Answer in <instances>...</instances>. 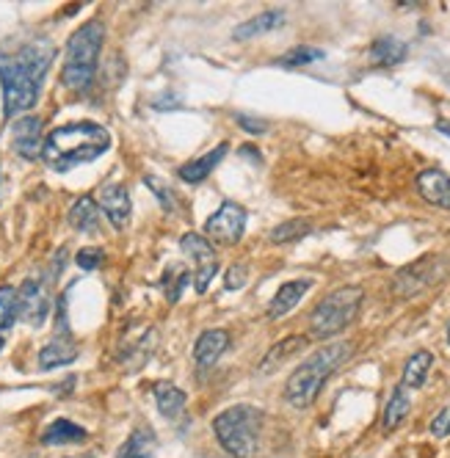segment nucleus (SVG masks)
I'll use <instances>...</instances> for the list:
<instances>
[{"instance_id":"2","label":"nucleus","mask_w":450,"mask_h":458,"mask_svg":"<svg viewBox=\"0 0 450 458\" xmlns=\"http://www.w3.org/2000/svg\"><path fill=\"white\" fill-rule=\"evenodd\" d=\"M108 147H111V136L103 124L72 122L55 127L45 139L42 157L53 172H70L81 166V163L98 160L103 152H108Z\"/></svg>"},{"instance_id":"29","label":"nucleus","mask_w":450,"mask_h":458,"mask_svg":"<svg viewBox=\"0 0 450 458\" xmlns=\"http://www.w3.org/2000/svg\"><path fill=\"white\" fill-rule=\"evenodd\" d=\"M320 58H324V50H318V47H293V50H287L282 58H276V64L279 67L293 70V67H304V64H312Z\"/></svg>"},{"instance_id":"11","label":"nucleus","mask_w":450,"mask_h":458,"mask_svg":"<svg viewBox=\"0 0 450 458\" xmlns=\"http://www.w3.org/2000/svg\"><path fill=\"white\" fill-rule=\"evenodd\" d=\"M20 301V318L30 326H42L50 312V296L45 279H25V284L17 290Z\"/></svg>"},{"instance_id":"25","label":"nucleus","mask_w":450,"mask_h":458,"mask_svg":"<svg viewBox=\"0 0 450 458\" xmlns=\"http://www.w3.org/2000/svg\"><path fill=\"white\" fill-rule=\"evenodd\" d=\"M431 365H434V356H431L429 351H417V353H412V356H409V362H406V368H403V386H406V389H409V386H412V389L423 386L426 378H429Z\"/></svg>"},{"instance_id":"24","label":"nucleus","mask_w":450,"mask_h":458,"mask_svg":"<svg viewBox=\"0 0 450 458\" xmlns=\"http://www.w3.org/2000/svg\"><path fill=\"white\" fill-rule=\"evenodd\" d=\"M370 58L378 64V67H395V64H401L406 58V45L395 37H381L373 42Z\"/></svg>"},{"instance_id":"38","label":"nucleus","mask_w":450,"mask_h":458,"mask_svg":"<svg viewBox=\"0 0 450 458\" xmlns=\"http://www.w3.org/2000/svg\"><path fill=\"white\" fill-rule=\"evenodd\" d=\"M4 345H6V340H4V337H0V351H4Z\"/></svg>"},{"instance_id":"1","label":"nucleus","mask_w":450,"mask_h":458,"mask_svg":"<svg viewBox=\"0 0 450 458\" xmlns=\"http://www.w3.org/2000/svg\"><path fill=\"white\" fill-rule=\"evenodd\" d=\"M53 58L55 47L47 37H28L0 47V83H4L6 116L37 106Z\"/></svg>"},{"instance_id":"8","label":"nucleus","mask_w":450,"mask_h":458,"mask_svg":"<svg viewBox=\"0 0 450 458\" xmlns=\"http://www.w3.org/2000/svg\"><path fill=\"white\" fill-rule=\"evenodd\" d=\"M246 233V210L238 202H224L205 224V238L218 246H235Z\"/></svg>"},{"instance_id":"18","label":"nucleus","mask_w":450,"mask_h":458,"mask_svg":"<svg viewBox=\"0 0 450 458\" xmlns=\"http://www.w3.org/2000/svg\"><path fill=\"white\" fill-rule=\"evenodd\" d=\"M304 348H307V337H301V335H291V337L279 340V343L266 353L263 362H260V373H271V370H276L282 362H287V359H291V356L301 353Z\"/></svg>"},{"instance_id":"17","label":"nucleus","mask_w":450,"mask_h":458,"mask_svg":"<svg viewBox=\"0 0 450 458\" xmlns=\"http://www.w3.org/2000/svg\"><path fill=\"white\" fill-rule=\"evenodd\" d=\"M230 345V335L224 332V329H208L200 335L197 345H194V362L200 368H210L218 362V356L227 351Z\"/></svg>"},{"instance_id":"33","label":"nucleus","mask_w":450,"mask_h":458,"mask_svg":"<svg viewBox=\"0 0 450 458\" xmlns=\"http://www.w3.org/2000/svg\"><path fill=\"white\" fill-rule=\"evenodd\" d=\"M431 434H434L437 439L450 437V406H447V409H442V411L431 420Z\"/></svg>"},{"instance_id":"9","label":"nucleus","mask_w":450,"mask_h":458,"mask_svg":"<svg viewBox=\"0 0 450 458\" xmlns=\"http://www.w3.org/2000/svg\"><path fill=\"white\" fill-rule=\"evenodd\" d=\"M64 304L67 299H61L58 304V329L55 337L39 351V368L42 370H53V368H64V365H72L78 359V345L67 329V312H64Z\"/></svg>"},{"instance_id":"12","label":"nucleus","mask_w":450,"mask_h":458,"mask_svg":"<svg viewBox=\"0 0 450 458\" xmlns=\"http://www.w3.org/2000/svg\"><path fill=\"white\" fill-rule=\"evenodd\" d=\"M12 144L14 152L22 155L25 160H37L42 155V119L39 116H22L12 127Z\"/></svg>"},{"instance_id":"4","label":"nucleus","mask_w":450,"mask_h":458,"mask_svg":"<svg viewBox=\"0 0 450 458\" xmlns=\"http://www.w3.org/2000/svg\"><path fill=\"white\" fill-rule=\"evenodd\" d=\"M106 39V30L98 20L81 25L67 42V53H64V67H61V83L70 91H89L98 75V58Z\"/></svg>"},{"instance_id":"37","label":"nucleus","mask_w":450,"mask_h":458,"mask_svg":"<svg viewBox=\"0 0 450 458\" xmlns=\"http://www.w3.org/2000/svg\"><path fill=\"white\" fill-rule=\"evenodd\" d=\"M437 130H439L442 136L450 139V119H439V122H437Z\"/></svg>"},{"instance_id":"15","label":"nucleus","mask_w":450,"mask_h":458,"mask_svg":"<svg viewBox=\"0 0 450 458\" xmlns=\"http://www.w3.org/2000/svg\"><path fill=\"white\" fill-rule=\"evenodd\" d=\"M230 152V147L227 144H218L216 149H210V152H205L202 157H197V160H191V163H185V166H180V180L183 182H188V185H200V182H205L208 177H210V172L218 166V163L224 160V155Z\"/></svg>"},{"instance_id":"27","label":"nucleus","mask_w":450,"mask_h":458,"mask_svg":"<svg viewBox=\"0 0 450 458\" xmlns=\"http://www.w3.org/2000/svg\"><path fill=\"white\" fill-rule=\"evenodd\" d=\"M20 318V301L14 287H0V332H9L14 320Z\"/></svg>"},{"instance_id":"31","label":"nucleus","mask_w":450,"mask_h":458,"mask_svg":"<svg viewBox=\"0 0 450 458\" xmlns=\"http://www.w3.org/2000/svg\"><path fill=\"white\" fill-rule=\"evenodd\" d=\"M144 185L157 196L160 208L169 210V213H174V210H177V196H174V191H172L164 180L155 177V174H147V177H144Z\"/></svg>"},{"instance_id":"19","label":"nucleus","mask_w":450,"mask_h":458,"mask_svg":"<svg viewBox=\"0 0 450 458\" xmlns=\"http://www.w3.org/2000/svg\"><path fill=\"white\" fill-rule=\"evenodd\" d=\"M152 392H155V403L160 414L169 420L180 417V411L185 409V392L180 386H174L172 381H157Z\"/></svg>"},{"instance_id":"10","label":"nucleus","mask_w":450,"mask_h":458,"mask_svg":"<svg viewBox=\"0 0 450 458\" xmlns=\"http://www.w3.org/2000/svg\"><path fill=\"white\" fill-rule=\"evenodd\" d=\"M180 246H183V251L188 257H194V263H197V268H194V287H197V293H208L210 282L218 274V259H216L213 243L208 238L197 235V233H185L180 238Z\"/></svg>"},{"instance_id":"7","label":"nucleus","mask_w":450,"mask_h":458,"mask_svg":"<svg viewBox=\"0 0 450 458\" xmlns=\"http://www.w3.org/2000/svg\"><path fill=\"white\" fill-rule=\"evenodd\" d=\"M445 276V259L439 254H429L417 263L406 266L403 271H398L393 287H395V296L401 299H412L417 293L429 290L431 284H437Z\"/></svg>"},{"instance_id":"6","label":"nucleus","mask_w":450,"mask_h":458,"mask_svg":"<svg viewBox=\"0 0 450 458\" xmlns=\"http://www.w3.org/2000/svg\"><path fill=\"white\" fill-rule=\"evenodd\" d=\"M362 307V290L360 287H340L320 301L310 315V332L315 340H329L340 335L353 323Z\"/></svg>"},{"instance_id":"26","label":"nucleus","mask_w":450,"mask_h":458,"mask_svg":"<svg viewBox=\"0 0 450 458\" xmlns=\"http://www.w3.org/2000/svg\"><path fill=\"white\" fill-rule=\"evenodd\" d=\"M409 409H412L409 389H406V386L401 384V386H395V389H393V395H390V403H387V409H384V428H387V431L398 428V425H401V422L406 420Z\"/></svg>"},{"instance_id":"13","label":"nucleus","mask_w":450,"mask_h":458,"mask_svg":"<svg viewBox=\"0 0 450 458\" xmlns=\"http://www.w3.org/2000/svg\"><path fill=\"white\" fill-rule=\"evenodd\" d=\"M98 208L108 216V221L122 229L127 221H131V193H127L124 185L119 182H108L100 188V199H98Z\"/></svg>"},{"instance_id":"28","label":"nucleus","mask_w":450,"mask_h":458,"mask_svg":"<svg viewBox=\"0 0 450 458\" xmlns=\"http://www.w3.org/2000/svg\"><path fill=\"white\" fill-rule=\"evenodd\" d=\"M191 284V271H185V268H180V266H172V268H166V274H164V293H166V299L174 304V301H180V296H183V290Z\"/></svg>"},{"instance_id":"22","label":"nucleus","mask_w":450,"mask_h":458,"mask_svg":"<svg viewBox=\"0 0 450 458\" xmlns=\"http://www.w3.org/2000/svg\"><path fill=\"white\" fill-rule=\"evenodd\" d=\"M155 434L149 428H136L119 447L116 458H155Z\"/></svg>"},{"instance_id":"39","label":"nucleus","mask_w":450,"mask_h":458,"mask_svg":"<svg viewBox=\"0 0 450 458\" xmlns=\"http://www.w3.org/2000/svg\"><path fill=\"white\" fill-rule=\"evenodd\" d=\"M447 343H450V323H447Z\"/></svg>"},{"instance_id":"34","label":"nucleus","mask_w":450,"mask_h":458,"mask_svg":"<svg viewBox=\"0 0 450 458\" xmlns=\"http://www.w3.org/2000/svg\"><path fill=\"white\" fill-rule=\"evenodd\" d=\"M227 290H241L243 284H246V268L243 266H233L230 271H227Z\"/></svg>"},{"instance_id":"35","label":"nucleus","mask_w":450,"mask_h":458,"mask_svg":"<svg viewBox=\"0 0 450 458\" xmlns=\"http://www.w3.org/2000/svg\"><path fill=\"white\" fill-rule=\"evenodd\" d=\"M238 124H241L243 130H249L251 136H257V133H266V127H268L263 119H251V116H246V114H241V116H238Z\"/></svg>"},{"instance_id":"21","label":"nucleus","mask_w":450,"mask_h":458,"mask_svg":"<svg viewBox=\"0 0 450 458\" xmlns=\"http://www.w3.org/2000/svg\"><path fill=\"white\" fill-rule=\"evenodd\" d=\"M284 22V12H263V14H257V17H251V20H246L243 25H238L235 28V39H254V37H263V34H268V30H274V28H279Z\"/></svg>"},{"instance_id":"3","label":"nucleus","mask_w":450,"mask_h":458,"mask_svg":"<svg viewBox=\"0 0 450 458\" xmlns=\"http://www.w3.org/2000/svg\"><path fill=\"white\" fill-rule=\"evenodd\" d=\"M351 351H353L351 343H332L327 348L315 351L307 362H301L293 370V376L287 378V386H284V398L291 401V406H296V409L312 406L318 392L324 389L327 378L345 362Z\"/></svg>"},{"instance_id":"14","label":"nucleus","mask_w":450,"mask_h":458,"mask_svg":"<svg viewBox=\"0 0 450 458\" xmlns=\"http://www.w3.org/2000/svg\"><path fill=\"white\" fill-rule=\"evenodd\" d=\"M417 191H420V196L434 205V208H442L450 213V177L439 169H426L417 174Z\"/></svg>"},{"instance_id":"40","label":"nucleus","mask_w":450,"mask_h":458,"mask_svg":"<svg viewBox=\"0 0 450 458\" xmlns=\"http://www.w3.org/2000/svg\"><path fill=\"white\" fill-rule=\"evenodd\" d=\"M72 458H91V455H72Z\"/></svg>"},{"instance_id":"32","label":"nucleus","mask_w":450,"mask_h":458,"mask_svg":"<svg viewBox=\"0 0 450 458\" xmlns=\"http://www.w3.org/2000/svg\"><path fill=\"white\" fill-rule=\"evenodd\" d=\"M75 259H78V268H83V271H98L100 263H103V251L100 249H81Z\"/></svg>"},{"instance_id":"36","label":"nucleus","mask_w":450,"mask_h":458,"mask_svg":"<svg viewBox=\"0 0 450 458\" xmlns=\"http://www.w3.org/2000/svg\"><path fill=\"white\" fill-rule=\"evenodd\" d=\"M183 106V100H180V97L177 94H164V97H157V100L152 103V108L155 111H172V108H180Z\"/></svg>"},{"instance_id":"16","label":"nucleus","mask_w":450,"mask_h":458,"mask_svg":"<svg viewBox=\"0 0 450 458\" xmlns=\"http://www.w3.org/2000/svg\"><path fill=\"white\" fill-rule=\"evenodd\" d=\"M312 287L310 279H293V282H287L276 290V296L271 299L268 304V318L271 320H279L284 318L291 310H296V304L307 296V290Z\"/></svg>"},{"instance_id":"5","label":"nucleus","mask_w":450,"mask_h":458,"mask_svg":"<svg viewBox=\"0 0 450 458\" xmlns=\"http://www.w3.org/2000/svg\"><path fill=\"white\" fill-rule=\"evenodd\" d=\"M263 420L266 414L249 406V403H238L224 409L216 420H213V431L218 445L227 450L235 458H254L257 450H260V437H263Z\"/></svg>"},{"instance_id":"20","label":"nucleus","mask_w":450,"mask_h":458,"mask_svg":"<svg viewBox=\"0 0 450 458\" xmlns=\"http://www.w3.org/2000/svg\"><path fill=\"white\" fill-rule=\"evenodd\" d=\"M86 439V431L81 425L70 422V420H53L45 434H42V445L47 447H58V445H75V442H83Z\"/></svg>"},{"instance_id":"23","label":"nucleus","mask_w":450,"mask_h":458,"mask_svg":"<svg viewBox=\"0 0 450 458\" xmlns=\"http://www.w3.org/2000/svg\"><path fill=\"white\" fill-rule=\"evenodd\" d=\"M70 224L72 229H78V233H94L100 224V208L98 202L91 199V196H83V199H78L70 210Z\"/></svg>"},{"instance_id":"30","label":"nucleus","mask_w":450,"mask_h":458,"mask_svg":"<svg viewBox=\"0 0 450 458\" xmlns=\"http://www.w3.org/2000/svg\"><path fill=\"white\" fill-rule=\"evenodd\" d=\"M312 224L310 221H287V224H279L274 233H271V241L274 243H293V241H301L304 235H310Z\"/></svg>"}]
</instances>
